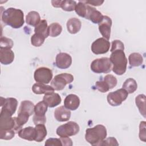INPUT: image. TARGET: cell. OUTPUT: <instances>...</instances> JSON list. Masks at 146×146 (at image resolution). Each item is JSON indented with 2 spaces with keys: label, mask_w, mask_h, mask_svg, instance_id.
<instances>
[{
  "label": "cell",
  "mask_w": 146,
  "mask_h": 146,
  "mask_svg": "<svg viewBox=\"0 0 146 146\" xmlns=\"http://www.w3.org/2000/svg\"><path fill=\"white\" fill-rule=\"evenodd\" d=\"M23 17V12L21 9L10 7L1 13V21L13 29H19L24 24Z\"/></svg>",
  "instance_id": "cell-1"
},
{
  "label": "cell",
  "mask_w": 146,
  "mask_h": 146,
  "mask_svg": "<svg viewBox=\"0 0 146 146\" xmlns=\"http://www.w3.org/2000/svg\"><path fill=\"white\" fill-rule=\"evenodd\" d=\"M112 63V70L116 75L124 74L127 69V59L124 50H116L111 52L110 58Z\"/></svg>",
  "instance_id": "cell-2"
},
{
  "label": "cell",
  "mask_w": 146,
  "mask_h": 146,
  "mask_svg": "<svg viewBox=\"0 0 146 146\" xmlns=\"http://www.w3.org/2000/svg\"><path fill=\"white\" fill-rule=\"evenodd\" d=\"M107 135L106 127L102 124H98L86 129L85 139L92 145H100L106 138Z\"/></svg>",
  "instance_id": "cell-3"
},
{
  "label": "cell",
  "mask_w": 146,
  "mask_h": 146,
  "mask_svg": "<svg viewBox=\"0 0 146 146\" xmlns=\"http://www.w3.org/2000/svg\"><path fill=\"white\" fill-rule=\"evenodd\" d=\"M91 70L95 73H108L111 71L112 63L110 58L103 57L93 60L90 65Z\"/></svg>",
  "instance_id": "cell-4"
},
{
  "label": "cell",
  "mask_w": 146,
  "mask_h": 146,
  "mask_svg": "<svg viewBox=\"0 0 146 146\" xmlns=\"http://www.w3.org/2000/svg\"><path fill=\"white\" fill-rule=\"evenodd\" d=\"M79 125L76 122L71 121L59 126L56 132L60 137H66L76 135L79 132Z\"/></svg>",
  "instance_id": "cell-5"
},
{
  "label": "cell",
  "mask_w": 146,
  "mask_h": 146,
  "mask_svg": "<svg viewBox=\"0 0 146 146\" xmlns=\"http://www.w3.org/2000/svg\"><path fill=\"white\" fill-rule=\"evenodd\" d=\"M74 80L72 75L67 73H63L56 75L51 82L52 87L57 91L62 90L68 84L72 83Z\"/></svg>",
  "instance_id": "cell-6"
},
{
  "label": "cell",
  "mask_w": 146,
  "mask_h": 146,
  "mask_svg": "<svg viewBox=\"0 0 146 146\" xmlns=\"http://www.w3.org/2000/svg\"><path fill=\"white\" fill-rule=\"evenodd\" d=\"M128 95V93L124 88H120L108 94L107 102L112 106H118L125 100Z\"/></svg>",
  "instance_id": "cell-7"
},
{
  "label": "cell",
  "mask_w": 146,
  "mask_h": 146,
  "mask_svg": "<svg viewBox=\"0 0 146 146\" xmlns=\"http://www.w3.org/2000/svg\"><path fill=\"white\" fill-rule=\"evenodd\" d=\"M52 72L51 70L47 67H39L37 68L34 74L35 80L38 83L47 84L50 82L52 78Z\"/></svg>",
  "instance_id": "cell-8"
},
{
  "label": "cell",
  "mask_w": 146,
  "mask_h": 146,
  "mask_svg": "<svg viewBox=\"0 0 146 146\" xmlns=\"http://www.w3.org/2000/svg\"><path fill=\"white\" fill-rule=\"evenodd\" d=\"M110 47L108 40L104 38H99L96 39L91 44L92 52L96 55L107 53Z\"/></svg>",
  "instance_id": "cell-9"
},
{
  "label": "cell",
  "mask_w": 146,
  "mask_h": 146,
  "mask_svg": "<svg viewBox=\"0 0 146 146\" xmlns=\"http://www.w3.org/2000/svg\"><path fill=\"white\" fill-rule=\"evenodd\" d=\"M18 106V101L15 98H8L5 99V102L2 106L0 114L12 116L15 112Z\"/></svg>",
  "instance_id": "cell-10"
},
{
  "label": "cell",
  "mask_w": 146,
  "mask_h": 146,
  "mask_svg": "<svg viewBox=\"0 0 146 146\" xmlns=\"http://www.w3.org/2000/svg\"><path fill=\"white\" fill-rule=\"evenodd\" d=\"M13 129L18 132V128L15 117L0 114V130Z\"/></svg>",
  "instance_id": "cell-11"
},
{
  "label": "cell",
  "mask_w": 146,
  "mask_h": 146,
  "mask_svg": "<svg viewBox=\"0 0 146 146\" xmlns=\"http://www.w3.org/2000/svg\"><path fill=\"white\" fill-rule=\"evenodd\" d=\"M99 30L104 38L108 40L111 36V29L112 26L111 19L107 16L104 15L102 21L98 24Z\"/></svg>",
  "instance_id": "cell-12"
},
{
  "label": "cell",
  "mask_w": 146,
  "mask_h": 146,
  "mask_svg": "<svg viewBox=\"0 0 146 146\" xmlns=\"http://www.w3.org/2000/svg\"><path fill=\"white\" fill-rule=\"evenodd\" d=\"M72 63L71 56L67 53L60 52L56 56L55 64L60 69H66L70 67Z\"/></svg>",
  "instance_id": "cell-13"
},
{
  "label": "cell",
  "mask_w": 146,
  "mask_h": 146,
  "mask_svg": "<svg viewBox=\"0 0 146 146\" xmlns=\"http://www.w3.org/2000/svg\"><path fill=\"white\" fill-rule=\"evenodd\" d=\"M103 16L99 11L87 4V12L86 19L91 21L95 24H99L102 21Z\"/></svg>",
  "instance_id": "cell-14"
},
{
  "label": "cell",
  "mask_w": 146,
  "mask_h": 146,
  "mask_svg": "<svg viewBox=\"0 0 146 146\" xmlns=\"http://www.w3.org/2000/svg\"><path fill=\"white\" fill-rule=\"evenodd\" d=\"M80 105L79 98L75 94H69L64 99V106L71 111L76 110Z\"/></svg>",
  "instance_id": "cell-15"
},
{
  "label": "cell",
  "mask_w": 146,
  "mask_h": 146,
  "mask_svg": "<svg viewBox=\"0 0 146 146\" xmlns=\"http://www.w3.org/2000/svg\"><path fill=\"white\" fill-rule=\"evenodd\" d=\"M14 59V53L10 48H0V62L2 64H11Z\"/></svg>",
  "instance_id": "cell-16"
},
{
  "label": "cell",
  "mask_w": 146,
  "mask_h": 146,
  "mask_svg": "<svg viewBox=\"0 0 146 146\" xmlns=\"http://www.w3.org/2000/svg\"><path fill=\"white\" fill-rule=\"evenodd\" d=\"M71 112L64 106H60L55 109L54 117L55 119L60 122L68 121L71 117Z\"/></svg>",
  "instance_id": "cell-17"
},
{
  "label": "cell",
  "mask_w": 146,
  "mask_h": 146,
  "mask_svg": "<svg viewBox=\"0 0 146 146\" xmlns=\"http://www.w3.org/2000/svg\"><path fill=\"white\" fill-rule=\"evenodd\" d=\"M43 100L47 104L48 107L53 108L61 103L62 99L58 94L52 92L45 94L43 98Z\"/></svg>",
  "instance_id": "cell-18"
},
{
  "label": "cell",
  "mask_w": 146,
  "mask_h": 146,
  "mask_svg": "<svg viewBox=\"0 0 146 146\" xmlns=\"http://www.w3.org/2000/svg\"><path fill=\"white\" fill-rule=\"evenodd\" d=\"M18 134L21 139L29 141H35L36 135L35 128L33 127H27L21 129L18 132Z\"/></svg>",
  "instance_id": "cell-19"
},
{
  "label": "cell",
  "mask_w": 146,
  "mask_h": 146,
  "mask_svg": "<svg viewBox=\"0 0 146 146\" xmlns=\"http://www.w3.org/2000/svg\"><path fill=\"white\" fill-rule=\"evenodd\" d=\"M54 89L51 86L44 84L42 83H36L32 87V91L35 94H47L54 92Z\"/></svg>",
  "instance_id": "cell-20"
},
{
  "label": "cell",
  "mask_w": 146,
  "mask_h": 146,
  "mask_svg": "<svg viewBox=\"0 0 146 146\" xmlns=\"http://www.w3.org/2000/svg\"><path fill=\"white\" fill-rule=\"evenodd\" d=\"M34 108L35 106L33 102L29 100H23L21 103L18 113L26 114L30 116L34 112Z\"/></svg>",
  "instance_id": "cell-21"
},
{
  "label": "cell",
  "mask_w": 146,
  "mask_h": 146,
  "mask_svg": "<svg viewBox=\"0 0 146 146\" xmlns=\"http://www.w3.org/2000/svg\"><path fill=\"white\" fill-rule=\"evenodd\" d=\"M82 26L81 21L76 18H71L67 21V29L68 31L72 34L78 33Z\"/></svg>",
  "instance_id": "cell-22"
},
{
  "label": "cell",
  "mask_w": 146,
  "mask_h": 146,
  "mask_svg": "<svg viewBox=\"0 0 146 146\" xmlns=\"http://www.w3.org/2000/svg\"><path fill=\"white\" fill-rule=\"evenodd\" d=\"M26 22L30 26H36L40 22L39 14L35 11H30L26 17Z\"/></svg>",
  "instance_id": "cell-23"
},
{
  "label": "cell",
  "mask_w": 146,
  "mask_h": 146,
  "mask_svg": "<svg viewBox=\"0 0 146 146\" xmlns=\"http://www.w3.org/2000/svg\"><path fill=\"white\" fill-rule=\"evenodd\" d=\"M34 32L36 34H39L43 36L45 38H47L49 35L48 34V26L46 20H41L39 23L35 27Z\"/></svg>",
  "instance_id": "cell-24"
},
{
  "label": "cell",
  "mask_w": 146,
  "mask_h": 146,
  "mask_svg": "<svg viewBox=\"0 0 146 146\" xmlns=\"http://www.w3.org/2000/svg\"><path fill=\"white\" fill-rule=\"evenodd\" d=\"M128 60L129 64L131 67H138L142 64L143 58L140 54L133 52L129 55Z\"/></svg>",
  "instance_id": "cell-25"
},
{
  "label": "cell",
  "mask_w": 146,
  "mask_h": 146,
  "mask_svg": "<svg viewBox=\"0 0 146 146\" xmlns=\"http://www.w3.org/2000/svg\"><path fill=\"white\" fill-rule=\"evenodd\" d=\"M48 106L47 104L43 100L38 102L34 108V116L37 117H46L45 114L47 111Z\"/></svg>",
  "instance_id": "cell-26"
},
{
  "label": "cell",
  "mask_w": 146,
  "mask_h": 146,
  "mask_svg": "<svg viewBox=\"0 0 146 146\" xmlns=\"http://www.w3.org/2000/svg\"><path fill=\"white\" fill-rule=\"evenodd\" d=\"M135 103L141 115L145 117V96L144 94L138 95L135 98Z\"/></svg>",
  "instance_id": "cell-27"
},
{
  "label": "cell",
  "mask_w": 146,
  "mask_h": 146,
  "mask_svg": "<svg viewBox=\"0 0 146 146\" xmlns=\"http://www.w3.org/2000/svg\"><path fill=\"white\" fill-rule=\"evenodd\" d=\"M35 128L36 133L35 141L36 142L42 141L47 135V129L44 124H39L35 125Z\"/></svg>",
  "instance_id": "cell-28"
},
{
  "label": "cell",
  "mask_w": 146,
  "mask_h": 146,
  "mask_svg": "<svg viewBox=\"0 0 146 146\" xmlns=\"http://www.w3.org/2000/svg\"><path fill=\"white\" fill-rule=\"evenodd\" d=\"M137 88V84L136 80L132 78L127 79L123 84L124 88L128 94L133 93Z\"/></svg>",
  "instance_id": "cell-29"
},
{
  "label": "cell",
  "mask_w": 146,
  "mask_h": 146,
  "mask_svg": "<svg viewBox=\"0 0 146 146\" xmlns=\"http://www.w3.org/2000/svg\"><path fill=\"white\" fill-rule=\"evenodd\" d=\"M62 31V26L58 23H52L48 26V34L51 37H56L60 34Z\"/></svg>",
  "instance_id": "cell-30"
},
{
  "label": "cell",
  "mask_w": 146,
  "mask_h": 146,
  "mask_svg": "<svg viewBox=\"0 0 146 146\" xmlns=\"http://www.w3.org/2000/svg\"><path fill=\"white\" fill-rule=\"evenodd\" d=\"M75 11L79 16L86 18L87 12V4L80 1L78 3H76L75 7Z\"/></svg>",
  "instance_id": "cell-31"
},
{
  "label": "cell",
  "mask_w": 146,
  "mask_h": 146,
  "mask_svg": "<svg viewBox=\"0 0 146 146\" xmlns=\"http://www.w3.org/2000/svg\"><path fill=\"white\" fill-rule=\"evenodd\" d=\"M76 5V2L71 0H64L62 1L60 7L64 11H72L75 10V7Z\"/></svg>",
  "instance_id": "cell-32"
},
{
  "label": "cell",
  "mask_w": 146,
  "mask_h": 146,
  "mask_svg": "<svg viewBox=\"0 0 146 146\" xmlns=\"http://www.w3.org/2000/svg\"><path fill=\"white\" fill-rule=\"evenodd\" d=\"M45 39L42 35L35 33L31 37V43L35 47H39L43 44Z\"/></svg>",
  "instance_id": "cell-33"
},
{
  "label": "cell",
  "mask_w": 146,
  "mask_h": 146,
  "mask_svg": "<svg viewBox=\"0 0 146 146\" xmlns=\"http://www.w3.org/2000/svg\"><path fill=\"white\" fill-rule=\"evenodd\" d=\"M15 131L13 129H1L0 139L2 140H10L15 136Z\"/></svg>",
  "instance_id": "cell-34"
},
{
  "label": "cell",
  "mask_w": 146,
  "mask_h": 146,
  "mask_svg": "<svg viewBox=\"0 0 146 146\" xmlns=\"http://www.w3.org/2000/svg\"><path fill=\"white\" fill-rule=\"evenodd\" d=\"M103 80L107 82V83L109 86L110 89H112L114 88L116 86L117 82V80L116 77H115L113 75L111 74H108L106 75Z\"/></svg>",
  "instance_id": "cell-35"
},
{
  "label": "cell",
  "mask_w": 146,
  "mask_h": 146,
  "mask_svg": "<svg viewBox=\"0 0 146 146\" xmlns=\"http://www.w3.org/2000/svg\"><path fill=\"white\" fill-rule=\"evenodd\" d=\"M13 42L11 39L5 36L1 37L0 48H6L11 49L13 47Z\"/></svg>",
  "instance_id": "cell-36"
},
{
  "label": "cell",
  "mask_w": 146,
  "mask_h": 146,
  "mask_svg": "<svg viewBox=\"0 0 146 146\" xmlns=\"http://www.w3.org/2000/svg\"><path fill=\"white\" fill-rule=\"evenodd\" d=\"M95 87L101 92H106L110 90L108 84L104 80L96 82L95 83Z\"/></svg>",
  "instance_id": "cell-37"
},
{
  "label": "cell",
  "mask_w": 146,
  "mask_h": 146,
  "mask_svg": "<svg viewBox=\"0 0 146 146\" xmlns=\"http://www.w3.org/2000/svg\"><path fill=\"white\" fill-rule=\"evenodd\" d=\"M139 138L140 140L145 142L146 133H145V121H142L139 125Z\"/></svg>",
  "instance_id": "cell-38"
},
{
  "label": "cell",
  "mask_w": 146,
  "mask_h": 146,
  "mask_svg": "<svg viewBox=\"0 0 146 146\" xmlns=\"http://www.w3.org/2000/svg\"><path fill=\"white\" fill-rule=\"evenodd\" d=\"M116 50H124V46L123 43L120 40H114L112 42L111 52H112Z\"/></svg>",
  "instance_id": "cell-39"
},
{
  "label": "cell",
  "mask_w": 146,
  "mask_h": 146,
  "mask_svg": "<svg viewBox=\"0 0 146 146\" xmlns=\"http://www.w3.org/2000/svg\"><path fill=\"white\" fill-rule=\"evenodd\" d=\"M100 145H119L117 140L113 137H110L105 139L100 144Z\"/></svg>",
  "instance_id": "cell-40"
},
{
  "label": "cell",
  "mask_w": 146,
  "mask_h": 146,
  "mask_svg": "<svg viewBox=\"0 0 146 146\" xmlns=\"http://www.w3.org/2000/svg\"><path fill=\"white\" fill-rule=\"evenodd\" d=\"M44 145L46 146H61L62 145V142L60 139L58 138H50L47 139Z\"/></svg>",
  "instance_id": "cell-41"
},
{
  "label": "cell",
  "mask_w": 146,
  "mask_h": 146,
  "mask_svg": "<svg viewBox=\"0 0 146 146\" xmlns=\"http://www.w3.org/2000/svg\"><path fill=\"white\" fill-rule=\"evenodd\" d=\"M46 121V117H37L36 116H33V122L35 125L39 124H44V123Z\"/></svg>",
  "instance_id": "cell-42"
},
{
  "label": "cell",
  "mask_w": 146,
  "mask_h": 146,
  "mask_svg": "<svg viewBox=\"0 0 146 146\" xmlns=\"http://www.w3.org/2000/svg\"><path fill=\"white\" fill-rule=\"evenodd\" d=\"M84 3L91 5L95 6H98L102 5L104 3V1H99V0H89V1H82Z\"/></svg>",
  "instance_id": "cell-43"
},
{
  "label": "cell",
  "mask_w": 146,
  "mask_h": 146,
  "mask_svg": "<svg viewBox=\"0 0 146 146\" xmlns=\"http://www.w3.org/2000/svg\"><path fill=\"white\" fill-rule=\"evenodd\" d=\"M62 145H67V146H71L72 145V140L68 137H60V138Z\"/></svg>",
  "instance_id": "cell-44"
},
{
  "label": "cell",
  "mask_w": 146,
  "mask_h": 146,
  "mask_svg": "<svg viewBox=\"0 0 146 146\" xmlns=\"http://www.w3.org/2000/svg\"><path fill=\"white\" fill-rule=\"evenodd\" d=\"M62 1L58 0V1H52L51 3L52 5L55 7H60Z\"/></svg>",
  "instance_id": "cell-45"
}]
</instances>
